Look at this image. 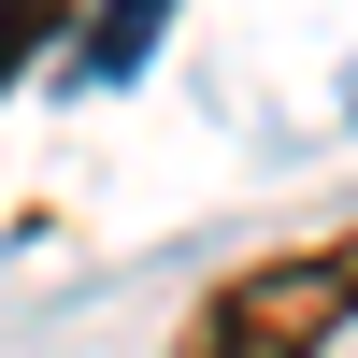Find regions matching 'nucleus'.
Wrapping results in <instances>:
<instances>
[{
  "label": "nucleus",
  "mask_w": 358,
  "mask_h": 358,
  "mask_svg": "<svg viewBox=\"0 0 358 358\" xmlns=\"http://www.w3.org/2000/svg\"><path fill=\"white\" fill-rule=\"evenodd\" d=\"M344 330H358V229L287 244V258H244V273L187 315L172 358H330Z\"/></svg>",
  "instance_id": "1"
}]
</instances>
